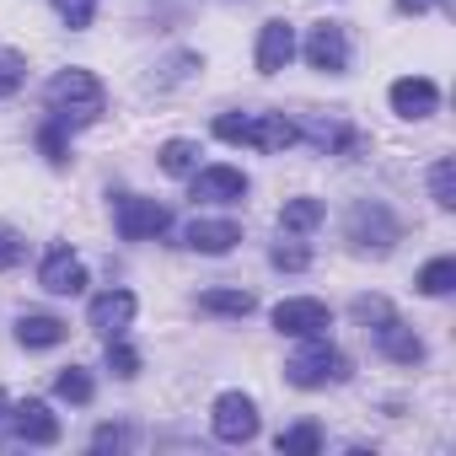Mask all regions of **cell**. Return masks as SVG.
<instances>
[{"mask_svg": "<svg viewBox=\"0 0 456 456\" xmlns=\"http://www.w3.org/2000/svg\"><path fill=\"white\" fill-rule=\"evenodd\" d=\"M44 102H49V118H60V124L81 129V124H97V118H102V108H108V92H102V81H97L92 70L70 65V70H60V76L49 81Z\"/></svg>", "mask_w": 456, "mask_h": 456, "instance_id": "cell-1", "label": "cell"}, {"mask_svg": "<svg viewBox=\"0 0 456 456\" xmlns=\"http://www.w3.org/2000/svg\"><path fill=\"white\" fill-rule=\"evenodd\" d=\"M215 140H225V145H253V151L280 156V151H290L301 140V129L285 113H220L215 118Z\"/></svg>", "mask_w": 456, "mask_h": 456, "instance_id": "cell-2", "label": "cell"}, {"mask_svg": "<svg viewBox=\"0 0 456 456\" xmlns=\"http://www.w3.org/2000/svg\"><path fill=\"white\" fill-rule=\"evenodd\" d=\"M349 376H354V365H349V354H344V349H333V344H328V333L306 338V344L285 360V381H290V387H301V392L344 387Z\"/></svg>", "mask_w": 456, "mask_h": 456, "instance_id": "cell-3", "label": "cell"}, {"mask_svg": "<svg viewBox=\"0 0 456 456\" xmlns=\"http://www.w3.org/2000/svg\"><path fill=\"white\" fill-rule=\"evenodd\" d=\"M344 237L354 253H392L403 242V220L381 204V199H354L344 215Z\"/></svg>", "mask_w": 456, "mask_h": 456, "instance_id": "cell-4", "label": "cell"}, {"mask_svg": "<svg viewBox=\"0 0 456 456\" xmlns=\"http://www.w3.org/2000/svg\"><path fill=\"white\" fill-rule=\"evenodd\" d=\"M113 225H118V237L124 242H156L172 232V209L156 204V199H140V193H118L113 204Z\"/></svg>", "mask_w": 456, "mask_h": 456, "instance_id": "cell-5", "label": "cell"}, {"mask_svg": "<svg viewBox=\"0 0 456 456\" xmlns=\"http://www.w3.org/2000/svg\"><path fill=\"white\" fill-rule=\"evenodd\" d=\"M209 429H215V440H225V445H248V440L258 435V403H253L248 392H220L215 408H209Z\"/></svg>", "mask_w": 456, "mask_h": 456, "instance_id": "cell-6", "label": "cell"}, {"mask_svg": "<svg viewBox=\"0 0 456 456\" xmlns=\"http://www.w3.org/2000/svg\"><path fill=\"white\" fill-rule=\"evenodd\" d=\"M301 54H306L312 70H322V76H344V70H349V33H344L338 22H317V28L306 33Z\"/></svg>", "mask_w": 456, "mask_h": 456, "instance_id": "cell-7", "label": "cell"}, {"mask_svg": "<svg viewBox=\"0 0 456 456\" xmlns=\"http://www.w3.org/2000/svg\"><path fill=\"white\" fill-rule=\"evenodd\" d=\"M274 328H280L285 338H317V333L333 328V312H328L322 301H312V296H290V301L274 306Z\"/></svg>", "mask_w": 456, "mask_h": 456, "instance_id": "cell-8", "label": "cell"}, {"mask_svg": "<svg viewBox=\"0 0 456 456\" xmlns=\"http://www.w3.org/2000/svg\"><path fill=\"white\" fill-rule=\"evenodd\" d=\"M199 204H242L248 199V172L242 167H199L188 172Z\"/></svg>", "mask_w": 456, "mask_h": 456, "instance_id": "cell-9", "label": "cell"}, {"mask_svg": "<svg viewBox=\"0 0 456 456\" xmlns=\"http://www.w3.org/2000/svg\"><path fill=\"white\" fill-rule=\"evenodd\" d=\"M38 285L49 296H81L86 290V264L70 253V248H49L44 264H38Z\"/></svg>", "mask_w": 456, "mask_h": 456, "instance_id": "cell-10", "label": "cell"}, {"mask_svg": "<svg viewBox=\"0 0 456 456\" xmlns=\"http://www.w3.org/2000/svg\"><path fill=\"white\" fill-rule=\"evenodd\" d=\"M6 424H12V429H17V440H28V445H60V413H54L44 397L17 403Z\"/></svg>", "mask_w": 456, "mask_h": 456, "instance_id": "cell-11", "label": "cell"}, {"mask_svg": "<svg viewBox=\"0 0 456 456\" xmlns=\"http://www.w3.org/2000/svg\"><path fill=\"white\" fill-rule=\"evenodd\" d=\"M387 97H392V113L397 118H429L440 108V86L429 76H403V81H392Z\"/></svg>", "mask_w": 456, "mask_h": 456, "instance_id": "cell-12", "label": "cell"}, {"mask_svg": "<svg viewBox=\"0 0 456 456\" xmlns=\"http://www.w3.org/2000/svg\"><path fill=\"white\" fill-rule=\"evenodd\" d=\"M258 76H280L296 60V28L290 22H264L258 28Z\"/></svg>", "mask_w": 456, "mask_h": 456, "instance_id": "cell-13", "label": "cell"}, {"mask_svg": "<svg viewBox=\"0 0 456 456\" xmlns=\"http://www.w3.org/2000/svg\"><path fill=\"white\" fill-rule=\"evenodd\" d=\"M129 322H134V296H129V290H102V296H92L86 328H97L102 338H113V333H124Z\"/></svg>", "mask_w": 456, "mask_h": 456, "instance_id": "cell-14", "label": "cell"}, {"mask_svg": "<svg viewBox=\"0 0 456 456\" xmlns=\"http://www.w3.org/2000/svg\"><path fill=\"white\" fill-rule=\"evenodd\" d=\"M370 333H376V349H381L392 365H419V360H424V338H419L403 317H387V322L370 328Z\"/></svg>", "mask_w": 456, "mask_h": 456, "instance_id": "cell-15", "label": "cell"}, {"mask_svg": "<svg viewBox=\"0 0 456 456\" xmlns=\"http://www.w3.org/2000/svg\"><path fill=\"white\" fill-rule=\"evenodd\" d=\"M183 242H188L193 253L220 258V253H232V248L242 242V225H237V220H193L188 232H183Z\"/></svg>", "mask_w": 456, "mask_h": 456, "instance_id": "cell-16", "label": "cell"}, {"mask_svg": "<svg viewBox=\"0 0 456 456\" xmlns=\"http://www.w3.org/2000/svg\"><path fill=\"white\" fill-rule=\"evenodd\" d=\"M70 338V322H60V317H49V312H22L17 317V344L22 349H54V344H65Z\"/></svg>", "mask_w": 456, "mask_h": 456, "instance_id": "cell-17", "label": "cell"}, {"mask_svg": "<svg viewBox=\"0 0 456 456\" xmlns=\"http://www.w3.org/2000/svg\"><path fill=\"white\" fill-rule=\"evenodd\" d=\"M322 215H328V204L322 199H285V209H280V232L285 237H312L317 225H322Z\"/></svg>", "mask_w": 456, "mask_h": 456, "instance_id": "cell-18", "label": "cell"}, {"mask_svg": "<svg viewBox=\"0 0 456 456\" xmlns=\"http://www.w3.org/2000/svg\"><path fill=\"white\" fill-rule=\"evenodd\" d=\"M199 312H209V317H253L258 301H253V290H204Z\"/></svg>", "mask_w": 456, "mask_h": 456, "instance_id": "cell-19", "label": "cell"}, {"mask_svg": "<svg viewBox=\"0 0 456 456\" xmlns=\"http://www.w3.org/2000/svg\"><path fill=\"white\" fill-rule=\"evenodd\" d=\"M274 445H280V456H317V451L328 445V435H322V424H312V419H306V424L280 429V440H274Z\"/></svg>", "mask_w": 456, "mask_h": 456, "instance_id": "cell-20", "label": "cell"}, {"mask_svg": "<svg viewBox=\"0 0 456 456\" xmlns=\"http://www.w3.org/2000/svg\"><path fill=\"white\" fill-rule=\"evenodd\" d=\"M413 285H419V296H451V290H456V258H451V253L429 258Z\"/></svg>", "mask_w": 456, "mask_h": 456, "instance_id": "cell-21", "label": "cell"}, {"mask_svg": "<svg viewBox=\"0 0 456 456\" xmlns=\"http://www.w3.org/2000/svg\"><path fill=\"white\" fill-rule=\"evenodd\" d=\"M38 151H44L49 167H70V124L44 118V124H38Z\"/></svg>", "mask_w": 456, "mask_h": 456, "instance_id": "cell-22", "label": "cell"}, {"mask_svg": "<svg viewBox=\"0 0 456 456\" xmlns=\"http://www.w3.org/2000/svg\"><path fill=\"white\" fill-rule=\"evenodd\" d=\"M156 161H161L167 177H188V172H199V145L193 140H167L156 151Z\"/></svg>", "mask_w": 456, "mask_h": 456, "instance_id": "cell-23", "label": "cell"}, {"mask_svg": "<svg viewBox=\"0 0 456 456\" xmlns=\"http://www.w3.org/2000/svg\"><path fill=\"white\" fill-rule=\"evenodd\" d=\"M54 397H65V403H76V408H86L92 397H97V381L81 370V365H65L60 376H54Z\"/></svg>", "mask_w": 456, "mask_h": 456, "instance_id": "cell-24", "label": "cell"}, {"mask_svg": "<svg viewBox=\"0 0 456 456\" xmlns=\"http://www.w3.org/2000/svg\"><path fill=\"white\" fill-rule=\"evenodd\" d=\"M429 199H435L440 209H456V161H451V156H440V161L429 167Z\"/></svg>", "mask_w": 456, "mask_h": 456, "instance_id": "cell-25", "label": "cell"}, {"mask_svg": "<svg viewBox=\"0 0 456 456\" xmlns=\"http://www.w3.org/2000/svg\"><path fill=\"white\" fill-rule=\"evenodd\" d=\"M349 317L370 333V328H381V322H387V317H397V312H392V301H387V296H354V301H349Z\"/></svg>", "mask_w": 456, "mask_h": 456, "instance_id": "cell-26", "label": "cell"}, {"mask_svg": "<svg viewBox=\"0 0 456 456\" xmlns=\"http://www.w3.org/2000/svg\"><path fill=\"white\" fill-rule=\"evenodd\" d=\"M102 360H108V370H113L118 381H134V376H140V354L124 344V333H113V338H108V354H102Z\"/></svg>", "mask_w": 456, "mask_h": 456, "instance_id": "cell-27", "label": "cell"}, {"mask_svg": "<svg viewBox=\"0 0 456 456\" xmlns=\"http://www.w3.org/2000/svg\"><path fill=\"white\" fill-rule=\"evenodd\" d=\"M28 86V60L17 49H0V97H17Z\"/></svg>", "mask_w": 456, "mask_h": 456, "instance_id": "cell-28", "label": "cell"}, {"mask_svg": "<svg viewBox=\"0 0 456 456\" xmlns=\"http://www.w3.org/2000/svg\"><path fill=\"white\" fill-rule=\"evenodd\" d=\"M54 12L65 17L70 33H81V28H92V17H97V0H54Z\"/></svg>", "mask_w": 456, "mask_h": 456, "instance_id": "cell-29", "label": "cell"}, {"mask_svg": "<svg viewBox=\"0 0 456 456\" xmlns=\"http://www.w3.org/2000/svg\"><path fill=\"white\" fill-rule=\"evenodd\" d=\"M129 445H134L129 424H97V435H92V451H129Z\"/></svg>", "mask_w": 456, "mask_h": 456, "instance_id": "cell-30", "label": "cell"}, {"mask_svg": "<svg viewBox=\"0 0 456 456\" xmlns=\"http://www.w3.org/2000/svg\"><path fill=\"white\" fill-rule=\"evenodd\" d=\"M269 264H274V269H285V274H301V269H312V253H306L301 242H290V248L280 242V248L269 253Z\"/></svg>", "mask_w": 456, "mask_h": 456, "instance_id": "cell-31", "label": "cell"}, {"mask_svg": "<svg viewBox=\"0 0 456 456\" xmlns=\"http://www.w3.org/2000/svg\"><path fill=\"white\" fill-rule=\"evenodd\" d=\"M22 253H28V242H22L17 232H6V225H0V274L17 269V264H22Z\"/></svg>", "mask_w": 456, "mask_h": 456, "instance_id": "cell-32", "label": "cell"}, {"mask_svg": "<svg viewBox=\"0 0 456 456\" xmlns=\"http://www.w3.org/2000/svg\"><path fill=\"white\" fill-rule=\"evenodd\" d=\"M451 12V0H397V12H408V17H424V12Z\"/></svg>", "mask_w": 456, "mask_h": 456, "instance_id": "cell-33", "label": "cell"}, {"mask_svg": "<svg viewBox=\"0 0 456 456\" xmlns=\"http://www.w3.org/2000/svg\"><path fill=\"white\" fill-rule=\"evenodd\" d=\"M6 419H12V397H6V392H0V424H6Z\"/></svg>", "mask_w": 456, "mask_h": 456, "instance_id": "cell-34", "label": "cell"}]
</instances>
